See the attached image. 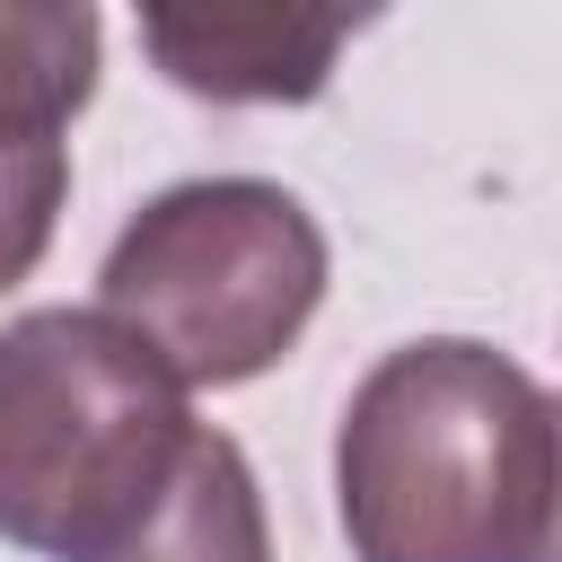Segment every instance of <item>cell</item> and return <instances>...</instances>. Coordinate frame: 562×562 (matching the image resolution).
I'll return each mask as SVG.
<instances>
[{
    "instance_id": "1",
    "label": "cell",
    "mask_w": 562,
    "mask_h": 562,
    "mask_svg": "<svg viewBox=\"0 0 562 562\" xmlns=\"http://www.w3.org/2000/svg\"><path fill=\"white\" fill-rule=\"evenodd\" d=\"M553 474L562 404L474 334L395 342L334 430L351 562H536Z\"/></svg>"
},
{
    "instance_id": "2",
    "label": "cell",
    "mask_w": 562,
    "mask_h": 562,
    "mask_svg": "<svg viewBox=\"0 0 562 562\" xmlns=\"http://www.w3.org/2000/svg\"><path fill=\"white\" fill-rule=\"evenodd\" d=\"M193 386L105 307L0 325V544L123 562L193 457Z\"/></svg>"
},
{
    "instance_id": "3",
    "label": "cell",
    "mask_w": 562,
    "mask_h": 562,
    "mask_svg": "<svg viewBox=\"0 0 562 562\" xmlns=\"http://www.w3.org/2000/svg\"><path fill=\"white\" fill-rule=\"evenodd\" d=\"M325 272V228L290 184L193 176L123 220L97 272V307L123 316L184 386H246L307 334Z\"/></svg>"
},
{
    "instance_id": "4",
    "label": "cell",
    "mask_w": 562,
    "mask_h": 562,
    "mask_svg": "<svg viewBox=\"0 0 562 562\" xmlns=\"http://www.w3.org/2000/svg\"><path fill=\"white\" fill-rule=\"evenodd\" d=\"M140 53L202 105H316L342 61V0H132Z\"/></svg>"
},
{
    "instance_id": "5",
    "label": "cell",
    "mask_w": 562,
    "mask_h": 562,
    "mask_svg": "<svg viewBox=\"0 0 562 562\" xmlns=\"http://www.w3.org/2000/svg\"><path fill=\"white\" fill-rule=\"evenodd\" d=\"M123 562H272L263 492H255V465L228 430H211V422L193 430L184 474L167 483L149 527L123 544Z\"/></svg>"
},
{
    "instance_id": "6",
    "label": "cell",
    "mask_w": 562,
    "mask_h": 562,
    "mask_svg": "<svg viewBox=\"0 0 562 562\" xmlns=\"http://www.w3.org/2000/svg\"><path fill=\"white\" fill-rule=\"evenodd\" d=\"M97 0H0V132H61L97 97Z\"/></svg>"
},
{
    "instance_id": "7",
    "label": "cell",
    "mask_w": 562,
    "mask_h": 562,
    "mask_svg": "<svg viewBox=\"0 0 562 562\" xmlns=\"http://www.w3.org/2000/svg\"><path fill=\"white\" fill-rule=\"evenodd\" d=\"M70 202V149L61 132H0V290H18Z\"/></svg>"
},
{
    "instance_id": "8",
    "label": "cell",
    "mask_w": 562,
    "mask_h": 562,
    "mask_svg": "<svg viewBox=\"0 0 562 562\" xmlns=\"http://www.w3.org/2000/svg\"><path fill=\"white\" fill-rule=\"evenodd\" d=\"M562 404V395H553ZM536 562H562V474H553V509H544V544H536Z\"/></svg>"
},
{
    "instance_id": "9",
    "label": "cell",
    "mask_w": 562,
    "mask_h": 562,
    "mask_svg": "<svg viewBox=\"0 0 562 562\" xmlns=\"http://www.w3.org/2000/svg\"><path fill=\"white\" fill-rule=\"evenodd\" d=\"M386 9H395V0H342V18H351V26H369V18H386Z\"/></svg>"
}]
</instances>
